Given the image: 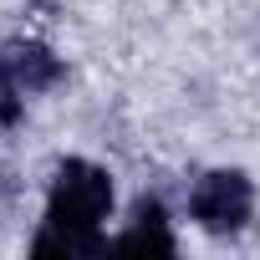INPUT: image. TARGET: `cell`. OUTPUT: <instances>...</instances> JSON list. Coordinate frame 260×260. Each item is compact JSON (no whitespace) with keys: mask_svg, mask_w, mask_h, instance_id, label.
Wrapping results in <instances>:
<instances>
[{"mask_svg":"<svg viewBox=\"0 0 260 260\" xmlns=\"http://www.w3.org/2000/svg\"><path fill=\"white\" fill-rule=\"evenodd\" d=\"M112 209V179L97 169V164H82V158H67L51 179V199H46V219L56 224H82V230H97V219H107Z\"/></svg>","mask_w":260,"mask_h":260,"instance_id":"obj_1","label":"cell"},{"mask_svg":"<svg viewBox=\"0 0 260 260\" xmlns=\"http://www.w3.org/2000/svg\"><path fill=\"white\" fill-rule=\"evenodd\" d=\"M250 204H255L250 179L235 174V169H214V174H204V179L194 184V199H189L194 219H199L209 235H235V230L250 219Z\"/></svg>","mask_w":260,"mask_h":260,"instance_id":"obj_2","label":"cell"},{"mask_svg":"<svg viewBox=\"0 0 260 260\" xmlns=\"http://www.w3.org/2000/svg\"><path fill=\"white\" fill-rule=\"evenodd\" d=\"M0 61H6V72L16 77L21 92H46L61 82V56H51L41 41H11L0 51Z\"/></svg>","mask_w":260,"mask_h":260,"instance_id":"obj_3","label":"cell"},{"mask_svg":"<svg viewBox=\"0 0 260 260\" xmlns=\"http://www.w3.org/2000/svg\"><path fill=\"white\" fill-rule=\"evenodd\" d=\"M117 250L174 255V235H169V224H164V204H158V199H138V209H133V230L117 240Z\"/></svg>","mask_w":260,"mask_h":260,"instance_id":"obj_4","label":"cell"},{"mask_svg":"<svg viewBox=\"0 0 260 260\" xmlns=\"http://www.w3.org/2000/svg\"><path fill=\"white\" fill-rule=\"evenodd\" d=\"M97 250H102V235L97 230H82V224L46 219V230L36 235V255H97Z\"/></svg>","mask_w":260,"mask_h":260,"instance_id":"obj_5","label":"cell"},{"mask_svg":"<svg viewBox=\"0 0 260 260\" xmlns=\"http://www.w3.org/2000/svg\"><path fill=\"white\" fill-rule=\"evenodd\" d=\"M16 117H21V87L6 72V61H0V127H11Z\"/></svg>","mask_w":260,"mask_h":260,"instance_id":"obj_6","label":"cell"},{"mask_svg":"<svg viewBox=\"0 0 260 260\" xmlns=\"http://www.w3.org/2000/svg\"><path fill=\"white\" fill-rule=\"evenodd\" d=\"M31 6H51V0H31Z\"/></svg>","mask_w":260,"mask_h":260,"instance_id":"obj_7","label":"cell"}]
</instances>
